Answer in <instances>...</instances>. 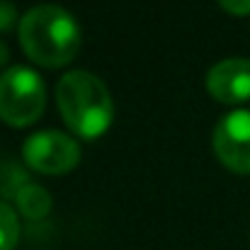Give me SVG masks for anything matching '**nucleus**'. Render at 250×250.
Wrapping results in <instances>:
<instances>
[{
  "instance_id": "obj_8",
  "label": "nucleus",
  "mask_w": 250,
  "mask_h": 250,
  "mask_svg": "<svg viewBox=\"0 0 250 250\" xmlns=\"http://www.w3.org/2000/svg\"><path fill=\"white\" fill-rule=\"evenodd\" d=\"M17 241H20L17 211L7 202H0V250H15Z\"/></svg>"
},
{
  "instance_id": "obj_2",
  "label": "nucleus",
  "mask_w": 250,
  "mask_h": 250,
  "mask_svg": "<svg viewBox=\"0 0 250 250\" xmlns=\"http://www.w3.org/2000/svg\"><path fill=\"white\" fill-rule=\"evenodd\" d=\"M56 102L68 129L83 139L102 136L114 119V104L107 85L90 71L63 73L56 83Z\"/></svg>"
},
{
  "instance_id": "obj_4",
  "label": "nucleus",
  "mask_w": 250,
  "mask_h": 250,
  "mask_svg": "<svg viewBox=\"0 0 250 250\" xmlns=\"http://www.w3.org/2000/svg\"><path fill=\"white\" fill-rule=\"evenodd\" d=\"M22 158L24 163L39 172L46 175H61L78 166L81 161V146L73 136L56 131V129H44L32 134L24 146H22Z\"/></svg>"
},
{
  "instance_id": "obj_3",
  "label": "nucleus",
  "mask_w": 250,
  "mask_h": 250,
  "mask_svg": "<svg viewBox=\"0 0 250 250\" xmlns=\"http://www.w3.org/2000/svg\"><path fill=\"white\" fill-rule=\"evenodd\" d=\"M46 104V85L27 66H10L0 76V119L10 126L37 122Z\"/></svg>"
},
{
  "instance_id": "obj_7",
  "label": "nucleus",
  "mask_w": 250,
  "mask_h": 250,
  "mask_svg": "<svg viewBox=\"0 0 250 250\" xmlns=\"http://www.w3.org/2000/svg\"><path fill=\"white\" fill-rule=\"evenodd\" d=\"M15 199L20 214H24L27 219H44L51 211V194L42 185H32V182L22 185Z\"/></svg>"
},
{
  "instance_id": "obj_10",
  "label": "nucleus",
  "mask_w": 250,
  "mask_h": 250,
  "mask_svg": "<svg viewBox=\"0 0 250 250\" xmlns=\"http://www.w3.org/2000/svg\"><path fill=\"white\" fill-rule=\"evenodd\" d=\"M219 5L233 15H250V0H219Z\"/></svg>"
},
{
  "instance_id": "obj_5",
  "label": "nucleus",
  "mask_w": 250,
  "mask_h": 250,
  "mask_svg": "<svg viewBox=\"0 0 250 250\" xmlns=\"http://www.w3.org/2000/svg\"><path fill=\"white\" fill-rule=\"evenodd\" d=\"M214 153L226 167L250 172V109H233L214 126Z\"/></svg>"
},
{
  "instance_id": "obj_9",
  "label": "nucleus",
  "mask_w": 250,
  "mask_h": 250,
  "mask_svg": "<svg viewBox=\"0 0 250 250\" xmlns=\"http://www.w3.org/2000/svg\"><path fill=\"white\" fill-rule=\"evenodd\" d=\"M15 24H20V22H17V10H15V5H12L10 0H0V32H7V29H12Z\"/></svg>"
},
{
  "instance_id": "obj_11",
  "label": "nucleus",
  "mask_w": 250,
  "mask_h": 250,
  "mask_svg": "<svg viewBox=\"0 0 250 250\" xmlns=\"http://www.w3.org/2000/svg\"><path fill=\"white\" fill-rule=\"evenodd\" d=\"M7 59H10V49L5 46V42L0 39V66H5L7 63Z\"/></svg>"
},
{
  "instance_id": "obj_6",
  "label": "nucleus",
  "mask_w": 250,
  "mask_h": 250,
  "mask_svg": "<svg viewBox=\"0 0 250 250\" xmlns=\"http://www.w3.org/2000/svg\"><path fill=\"white\" fill-rule=\"evenodd\" d=\"M207 87L214 100L224 104H238L250 100V59H224L207 73Z\"/></svg>"
},
{
  "instance_id": "obj_1",
  "label": "nucleus",
  "mask_w": 250,
  "mask_h": 250,
  "mask_svg": "<svg viewBox=\"0 0 250 250\" xmlns=\"http://www.w3.org/2000/svg\"><path fill=\"white\" fill-rule=\"evenodd\" d=\"M17 37L22 51L46 68H59L73 61L83 42L76 17L54 2L29 7L17 24Z\"/></svg>"
}]
</instances>
